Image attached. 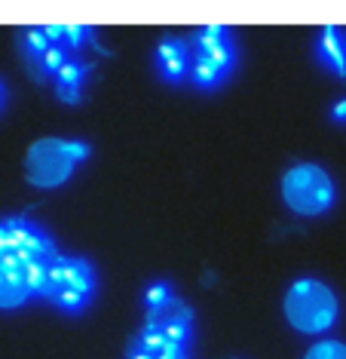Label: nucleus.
<instances>
[{
  "instance_id": "9b49d317",
  "label": "nucleus",
  "mask_w": 346,
  "mask_h": 359,
  "mask_svg": "<svg viewBox=\"0 0 346 359\" xmlns=\"http://www.w3.org/2000/svg\"><path fill=\"white\" fill-rule=\"evenodd\" d=\"M86 77H89V65L68 59V65L55 74V93H59V99L64 104H77L80 102V86H83Z\"/></svg>"
},
{
  "instance_id": "9d476101",
  "label": "nucleus",
  "mask_w": 346,
  "mask_h": 359,
  "mask_svg": "<svg viewBox=\"0 0 346 359\" xmlns=\"http://www.w3.org/2000/svg\"><path fill=\"white\" fill-rule=\"evenodd\" d=\"M319 59L334 71L337 77H346V31L337 25H325L319 37Z\"/></svg>"
},
{
  "instance_id": "0eeeda50",
  "label": "nucleus",
  "mask_w": 346,
  "mask_h": 359,
  "mask_svg": "<svg viewBox=\"0 0 346 359\" xmlns=\"http://www.w3.org/2000/svg\"><path fill=\"white\" fill-rule=\"evenodd\" d=\"M31 298L28 267L15 255H0V310H15Z\"/></svg>"
},
{
  "instance_id": "7ed1b4c3",
  "label": "nucleus",
  "mask_w": 346,
  "mask_h": 359,
  "mask_svg": "<svg viewBox=\"0 0 346 359\" xmlns=\"http://www.w3.org/2000/svg\"><path fill=\"white\" fill-rule=\"evenodd\" d=\"M340 304L337 295L319 280L291 283L285 295V316L300 334H322L337 323Z\"/></svg>"
},
{
  "instance_id": "1a4fd4ad",
  "label": "nucleus",
  "mask_w": 346,
  "mask_h": 359,
  "mask_svg": "<svg viewBox=\"0 0 346 359\" xmlns=\"http://www.w3.org/2000/svg\"><path fill=\"white\" fill-rule=\"evenodd\" d=\"M151 323L160 325L162 334L178 347H187L193 341V310L187 304H181L178 298L169 307H162L156 316H151Z\"/></svg>"
},
{
  "instance_id": "a211bd4d",
  "label": "nucleus",
  "mask_w": 346,
  "mask_h": 359,
  "mask_svg": "<svg viewBox=\"0 0 346 359\" xmlns=\"http://www.w3.org/2000/svg\"><path fill=\"white\" fill-rule=\"evenodd\" d=\"M334 120L337 123H346V99L334 104Z\"/></svg>"
},
{
  "instance_id": "6ab92c4d",
  "label": "nucleus",
  "mask_w": 346,
  "mask_h": 359,
  "mask_svg": "<svg viewBox=\"0 0 346 359\" xmlns=\"http://www.w3.org/2000/svg\"><path fill=\"white\" fill-rule=\"evenodd\" d=\"M4 95H6V86L0 83V104H4Z\"/></svg>"
},
{
  "instance_id": "f257e3e1",
  "label": "nucleus",
  "mask_w": 346,
  "mask_h": 359,
  "mask_svg": "<svg viewBox=\"0 0 346 359\" xmlns=\"http://www.w3.org/2000/svg\"><path fill=\"white\" fill-rule=\"evenodd\" d=\"M95 292H98V276H95V267L89 264L86 258L55 255L49 261L46 283H43L40 298L49 301L53 307L64 310V313L77 316L92 304Z\"/></svg>"
},
{
  "instance_id": "f03ea898",
  "label": "nucleus",
  "mask_w": 346,
  "mask_h": 359,
  "mask_svg": "<svg viewBox=\"0 0 346 359\" xmlns=\"http://www.w3.org/2000/svg\"><path fill=\"white\" fill-rule=\"evenodd\" d=\"M89 157L86 142H68V138H40L28 148L25 157V178L34 187H59L74 175V169Z\"/></svg>"
},
{
  "instance_id": "dca6fc26",
  "label": "nucleus",
  "mask_w": 346,
  "mask_h": 359,
  "mask_svg": "<svg viewBox=\"0 0 346 359\" xmlns=\"http://www.w3.org/2000/svg\"><path fill=\"white\" fill-rule=\"evenodd\" d=\"M64 65H68V50H64V46H49V50L43 53V59L37 62V68L43 71V74H59V71L64 68Z\"/></svg>"
},
{
  "instance_id": "39448f33",
  "label": "nucleus",
  "mask_w": 346,
  "mask_h": 359,
  "mask_svg": "<svg viewBox=\"0 0 346 359\" xmlns=\"http://www.w3.org/2000/svg\"><path fill=\"white\" fill-rule=\"evenodd\" d=\"M0 255H15L25 267L28 264H46L53 261L55 243L43 227L34 224L31 218H4L0 222Z\"/></svg>"
},
{
  "instance_id": "4468645a",
  "label": "nucleus",
  "mask_w": 346,
  "mask_h": 359,
  "mask_svg": "<svg viewBox=\"0 0 346 359\" xmlns=\"http://www.w3.org/2000/svg\"><path fill=\"white\" fill-rule=\"evenodd\" d=\"M172 301H175V295H172V285H169V283H153V285H147L144 304H147V313H151V316H156L162 307H169Z\"/></svg>"
},
{
  "instance_id": "f8f14e48",
  "label": "nucleus",
  "mask_w": 346,
  "mask_h": 359,
  "mask_svg": "<svg viewBox=\"0 0 346 359\" xmlns=\"http://www.w3.org/2000/svg\"><path fill=\"white\" fill-rule=\"evenodd\" d=\"M227 80V74L221 68H215V65H209V62H202V59H196L193 55V68H191V83L193 86H200V89H215L221 86Z\"/></svg>"
},
{
  "instance_id": "2eb2a0df",
  "label": "nucleus",
  "mask_w": 346,
  "mask_h": 359,
  "mask_svg": "<svg viewBox=\"0 0 346 359\" xmlns=\"http://www.w3.org/2000/svg\"><path fill=\"white\" fill-rule=\"evenodd\" d=\"M303 359H346V344L340 338H328V341H319L307 350Z\"/></svg>"
},
{
  "instance_id": "ddd939ff",
  "label": "nucleus",
  "mask_w": 346,
  "mask_h": 359,
  "mask_svg": "<svg viewBox=\"0 0 346 359\" xmlns=\"http://www.w3.org/2000/svg\"><path fill=\"white\" fill-rule=\"evenodd\" d=\"M49 46H53V43H49V37H46L43 28H28V31L22 34V53L28 55V59L34 62V65L43 59V53L49 50Z\"/></svg>"
},
{
  "instance_id": "f3484780",
  "label": "nucleus",
  "mask_w": 346,
  "mask_h": 359,
  "mask_svg": "<svg viewBox=\"0 0 346 359\" xmlns=\"http://www.w3.org/2000/svg\"><path fill=\"white\" fill-rule=\"evenodd\" d=\"M86 37H92V31L86 25H64V37H62V46L64 50H80L86 43Z\"/></svg>"
},
{
  "instance_id": "6e6552de",
  "label": "nucleus",
  "mask_w": 346,
  "mask_h": 359,
  "mask_svg": "<svg viewBox=\"0 0 346 359\" xmlns=\"http://www.w3.org/2000/svg\"><path fill=\"white\" fill-rule=\"evenodd\" d=\"M156 68H160L162 80L169 83H184L191 80V68H193V55L191 46L184 40H162L156 46Z\"/></svg>"
},
{
  "instance_id": "20e7f679",
  "label": "nucleus",
  "mask_w": 346,
  "mask_h": 359,
  "mask_svg": "<svg viewBox=\"0 0 346 359\" xmlns=\"http://www.w3.org/2000/svg\"><path fill=\"white\" fill-rule=\"evenodd\" d=\"M334 182L316 163H298L291 166L282 178V200L294 215H307V218H319L334 206Z\"/></svg>"
},
{
  "instance_id": "423d86ee",
  "label": "nucleus",
  "mask_w": 346,
  "mask_h": 359,
  "mask_svg": "<svg viewBox=\"0 0 346 359\" xmlns=\"http://www.w3.org/2000/svg\"><path fill=\"white\" fill-rule=\"evenodd\" d=\"M196 59L215 65L224 74H230L236 65V43L224 25H205L196 31Z\"/></svg>"
}]
</instances>
